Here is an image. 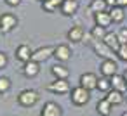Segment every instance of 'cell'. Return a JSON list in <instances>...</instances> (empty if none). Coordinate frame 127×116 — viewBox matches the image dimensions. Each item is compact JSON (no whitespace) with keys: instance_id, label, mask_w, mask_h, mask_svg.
Wrapping results in <instances>:
<instances>
[{"instance_id":"cell-34","label":"cell","mask_w":127,"mask_h":116,"mask_svg":"<svg viewBox=\"0 0 127 116\" xmlns=\"http://www.w3.org/2000/svg\"><path fill=\"white\" fill-rule=\"evenodd\" d=\"M124 78H125V80H127V69H125V71H124Z\"/></svg>"},{"instance_id":"cell-11","label":"cell","mask_w":127,"mask_h":116,"mask_svg":"<svg viewBox=\"0 0 127 116\" xmlns=\"http://www.w3.org/2000/svg\"><path fill=\"white\" fill-rule=\"evenodd\" d=\"M49 57H54V47H51V45H45V47H40V49H37L35 52H33V61H37V62H44V61H47Z\"/></svg>"},{"instance_id":"cell-28","label":"cell","mask_w":127,"mask_h":116,"mask_svg":"<svg viewBox=\"0 0 127 116\" xmlns=\"http://www.w3.org/2000/svg\"><path fill=\"white\" fill-rule=\"evenodd\" d=\"M117 35H118L120 45H122V43H127V28H120V30L117 31Z\"/></svg>"},{"instance_id":"cell-18","label":"cell","mask_w":127,"mask_h":116,"mask_svg":"<svg viewBox=\"0 0 127 116\" xmlns=\"http://www.w3.org/2000/svg\"><path fill=\"white\" fill-rule=\"evenodd\" d=\"M111 88L118 90V92H125L127 90V80L124 78V75H113L111 76Z\"/></svg>"},{"instance_id":"cell-8","label":"cell","mask_w":127,"mask_h":116,"mask_svg":"<svg viewBox=\"0 0 127 116\" xmlns=\"http://www.w3.org/2000/svg\"><path fill=\"white\" fill-rule=\"evenodd\" d=\"M99 71H101L103 76L111 78L113 75H117V71H118V64H117L115 59H103V62H101V66H99Z\"/></svg>"},{"instance_id":"cell-15","label":"cell","mask_w":127,"mask_h":116,"mask_svg":"<svg viewBox=\"0 0 127 116\" xmlns=\"http://www.w3.org/2000/svg\"><path fill=\"white\" fill-rule=\"evenodd\" d=\"M51 75H52L56 80H68L70 71H68V68H66L63 62H59V64H54V66L51 68Z\"/></svg>"},{"instance_id":"cell-21","label":"cell","mask_w":127,"mask_h":116,"mask_svg":"<svg viewBox=\"0 0 127 116\" xmlns=\"http://www.w3.org/2000/svg\"><path fill=\"white\" fill-rule=\"evenodd\" d=\"M108 9V4H106V0H91V4H89V11L92 14L96 12H103Z\"/></svg>"},{"instance_id":"cell-32","label":"cell","mask_w":127,"mask_h":116,"mask_svg":"<svg viewBox=\"0 0 127 116\" xmlns=\"http://www.w3.org/2000/svg\"><path fill=\"white\" fill-rule=\"evenodd\" d=\"M63 2H64V0H52V4H54V5H56L58 9H59V7L63 5Z\"/></svg>"},{"instance_id":"cell-10","label":"cell","mask_w":127,"mask_h":116,"mask_svg":"<svg viewBox=\"0 0 127 116\" xmlns=\"http://www.w3.org/2000/svg\"><path fill=\"white\" fill-rule=\"evenodd\" d=\"M84 37H85V30L80 26V24H75L68 30L66 33V38L71 42V43H78V42H84Z\"/></svg>"},{"instance_id":"cell-27","label":"cell","mask_w":127,"mask_h":116,"mask_svg":"<svg viewBox=\"0 0 127 116\" xmlns=\"http://www.w3.org/2000/svg\"><path fill=\"white\" fill-rule=\"evenodd\" d=\"M40 4H42V11L47 12V14H52V12L58 11V7L52 4V0H45V2H40Z\"/></svg>"},{"instance_id":"cell-26","label":"cell","mask_w":127,"mask_h":116,"mask_svg":"<svg viewBox=\"0 0 127 116\" xmlns=\"http://www.w3.org/2000/svg\"><path fill=\"white\" fill-rule=\"evenodd\" d=\"M115 52H117V59H120V61L127 62V43H122Z\"/></svg>"},{"instance_id":"cell-4","label":"cell","mask_w":127,"mask_h":116,"mask_svg":"<svg viewBox=\"0 0 127 116\" xmlns=\"http://www.w3.org/2000/svg\"><path fill=\"white\" fill-rule=\"evenodd\" d=\"M37 102H38V92H37V90L25 88V90H21L19 95H18V104L23 106V107H33Z\"/></svg>"},{"instance_id":"cell-17","label":"cell","mask_w":127,"mask_h":116,"mask_svg":"<svg viewBox=\"0 0 127 116\" xmlns=\"http://www.w3.org/2000/svg\"><path fill=\"white\" fill-rule=\"evenodd\" d=\"M104 99H106L111 106H120V104L124 102V92H118V90L111 88L110 92H106Z\"/></svg>"},{"instance_id":"cell-7","label":"cell","mask_w":127,"mask_h":116,"mask_svg":"<svg viewBox=\"0 0 127 116\" xmlns=\"http://www.w3.org/2000/svg\"><path fill=\"white\" fill-rule=\"evenodd\" d=\"M54 57L58 59V62H68L71 59V49L66 43H59L54 47Z\"/></svg>"},{"instance_id":"cell-1","label":"cell","mask_w":127,"mask_h":116,"mask_svg":"<svg viewBox=\"0 0 127 116\" xmlns=\"http://www.w3.org/2000/svg\"><path fill=\"white\" fill-rule=\"evenodd\" d=\"M89 45L92 47V50L96 52L97 57H101V59H115V61H117V52H115L111 47H108L103 40H94V38H92Z\"/></svg>"},{"instance_id":"cell-19","label":"cell","mask_w":127,"mask_h":116,"mask_svg":"<svg viewBox=\"0 0 127 116\" xmlns=\"http://www.w3.org/2000/svg\"><path fill=\"white\" fill-rule=\"evenodd\" d=\"M111 109H113V106H111L106 99H101V100H97V104H96V111H97L99 116H110V114H111Z\"/></svg>"},{"instance_id":"cell-12","label":"cell","mask_w":127,"mask_h":116,"mask_svg":"<svg viewBox=\"0 0 127 116\" xmlns=\"http://www.w3.org/2000/svg\"><path fill=\"white\" fill-rule=\"evenodd\" d=\"M21 71H23V75H25L26 78H35V76L40 73V62H37V61L30 59L28 62H23Z\"/></svg>"},{"instance_id":"cell-6","label":"cell","mask_w":127,"mask_h":116,"mask_svg":"<svg viewBox=\"0 0 127 116\" xmlns=\"http://www.w3.org/2000/svg\"><path fill=\"white\" fill-rule=\"evenodd\" d=\"M33 49L28 45V43H21V45H18L16 47V52H14V56H16V59L18 61H21V62H28L32 57H33Z\"/></svg>"},{"instance_id":"cell-25","label":"cell","mask_w":127,"mask_h":116,"mask_svg":"<svg viewBox=\"0 0 127 116\" xmlns=\"http://www.w3.org/2000/svg\"><path fill=\"white\" fill-rule=\"evenodd\" d=\"M11 87H12L11 78H7V76H0V95L7 94V92L11 90Z\"/></svg>"},{"instance_id":"cell-22","label":"cell","mask_w":127,"mask_h":116,"mask_svg":"<svg viewBox=\"0 0 127 116\" xmlns=\"http://www.w3.org/2000/svg\"><path fill=\"white\" fill-rule=\"evenodd\" d=\"M103 42H104L108 47H111L113 50H117V49L120 47V40H118V35H117V33H106V37L103 38Z\"/></svg>"},{"instance_id":"cell-5","label":"cell","mask_w":127,"mask_h":116,"mask_svg":"<svg viewBox=\"0 0 127 116\" xmlns=\"http://www.w3.org/2000/svg\"><path fill=\"white\" fill-rule=\"evenodd\" d=\"M47 90L56 94V95H66V94L71 92V87H70L68 80H56L54 78V81H51L47 85Z\"/></svg>"},{"instance_id":"cell-24","label":"cell","mask_w":127,"mask_h":116,"mask_svg":"<svg viewBox=\"0 0 127 116\" xmlns=\"http://www.w3.org/2000/svg\"><path fill=\"white\" fill-rule=\"evenodd\" d=\"M97 88L103 90V92H110V90H111V78H108V76H101L99 81H97Z\"/></svg>"},{"instance_id":"cell-13","label":"cell","mask_w":127,"mask_h":116,"mask_svg":"<svg viewBox=\"0 0 127 116\" xmlns=\"http://www.w3.org/2000/svg\"><path fill=\"white\" fill-rule=\"evenodd\" d=\"M40 116H63V109L58 102L49 100V102L44 104V107L40 111Z\"/></svg>"},{"instance_id":"cell-16","label":"cell","mask_w":127,"mask_h":116,"mask_svg":"<svg viewBox=\"0 0 127 116\" xmlns=\"http://www.w3.org/2000/svg\"><path fill=\"white\" fill-rule=\"evenodd\" d=\"M94 21L97 26H103V28H108L111 26V16H110V11H103V12H96L94 14Z\"/></svg>"},{"instance_id":"cell-9","label":"cell","mask_w":127,"mask_h":116,"mask_svg":"<svg viewBox=\"0 0 127 116\" xmlns=\"http://www.w3.org/2000/svg\"><path fill=\"white\" fill-rule=\"evenodd\" d=\"M78 81H80V85H82L84 88H87V90H96L99 78L96 76V73H91V71H89V73H84Z\"/></svg>"},{"instance_id":"cell-14","label":"cell","mask_w":127,"mask_h":116,"mask_svg":"<svg viewBox=\"0 0 127 116\" xmlns=\"http://www.w3.org/2000/svg\"><path fill=\"white\" fill-rule=\"evenodd\" d=\"M78 7H80L78 0H64L63 5L59 7V11H61V14H63V16L70 18V16H75V14L78 12Z\"/></svg>"},{"instance_id":"cell-20","label":"cell","mask_w":127,"mask_h":116,"mask_svg":"<svg viewBox=\"0 0 127 116\" xmlns=\"http://www.w3.org/2000/svg\"><path fill=\"white\" fill-rule=\"evenodd\" d=\"M110 16H111V21L115 24H120L124 19H125V12H124V7L117 5V7H111L110 9Z\"/></svg>"},{"instance_id":"cell-35","label":"cell","mask_w":127,"mask_h":116,"mask_svg":"<svg viewBox=\"0 0 127 116\" xmlns=\"http://www.w3.org/2000/svg\"><path fill=\"white\" fill-rule=\"evenodd\" d=\"M122 116H127V111H125V113H122Z\"/></svg>"},{"instance_id":"cell-2","label":"cell","mask_w":127,"mask_h":116,"mask_svg":"<svg viewBox=\"0 0 127 116\" xmlns=\"http://www.w3.org/2000/svg\"><path fill=\"white\" fill-rule=\"evenodd\" d=\"M89 99H91V90L84 88L82 85L71 88V92H70V100L75 106H85L89 102Z\"/></svg>"},{"instance_id":"cell-36","label":"cell","mask_w":127,"mask_h":116,"mask_svg":"<svg viewBox=\"0 0 127 116\" xmlns=\"http://www.w3.org/2000/svg\"><path fill=\"white\" fill-rule=\"evenodd\" d=\"M38 2H45V0H38Z\"/></svg>"},{"instance_id":"cell-33","label":"cell","mask_w":127,"mask_h":116,"mask_svg":"<svg viewBox=\"0 0 127 116\" xmlns=\"http://www.w3.org/2000/svg\"><path fill=\"white\" fill-rule=\"evenodd\" d=\"M118 5L125 9V7H127V0H118Z\"/></svg>"},{"instance_id":"cell-31","label":"cell","mask_w":127,"mask_h":116,"mask_svg":"<svg viewBox=\"0 0 127 116\" xmlns=\"http://www.w3.org/2000/svg\"><path fill=\"white\" fill-rule=\"evenodd\" d=\"M106 4H108V7L111 9V7H117V5H118V0H106Z\"/></svg>"},{"instance_id":"cell-23","label":"cell","mask_w":127,"mask_h":116,"mask_svg":"<svg viewBox=\"0 0 127 116\" xmlns=\"http://www.w3.org/2000/svg\"><path fill=\"white\" fill-rule=\"evenodd\" d=\"M89 33L92 35V38H94V40H103V38L106 37V33H108V31H106V28H103V26H97V24H96Z\"/></svg>"},{"instance_id":"cell-3","label":"cell","mask_w":127,"mask_h":116,"mask_svg":"<svg viewBox=\"0 0 127 116\" xmlns=\"http://www.w3.org/2000/svg\"><path fill=\"white\" fill-rule=\"evenodd\" d=\"M19 24V19L16 14L12 12H4L0 14V31L2 33H11L12 30H16Z\"/></svg>"},{"instance_id":"cell-30","label":"cell","mask_w":127,"mask_h":116,"mask_svg":"<svg viewBox=\"0 0 127 116\" xmlns=\"http://www.w3.org/2000/svg\"><path fill=\"white\" fill-rule=\"evenodd\" d=\"M4 2L9 5V7H18L21 4V0H4Z\"/></svg>"},{"instance_id":"cell-29","label":"cell","mask_w":127,"mask_h":116,"mask_svg":"<svg viewBox=\"0 0 127 116\" xmlns=\"http://www.w3.org/2000/svg\"><path fill=\"white\" fill-rule=\"evenodd\" d=\"M7 64H9V57H7V54L0 50V69H4Z\"/></svg>"}]
</instances>
